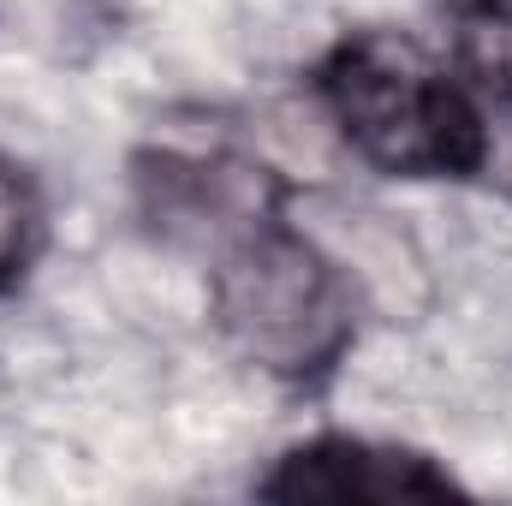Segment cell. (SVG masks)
Listing matches in <instances>:
<instances>
[{"label":"cell","mask_w":512,"mask_h":506,"mask_svg":"<svg viewBox=\"0 0 512 506\" xmlns=\"http://www.w3.org/2000/svg\"><path fill=\"white\" fill-rule=\"evenodd\" d=\"M328 102L346 137L393 173H447L483 161V126L471 108L393 36H358L334 60Z\"/></svg>","instance_id":"6da1fadb"},{"label":"cell","mask_w":512,"mask_h":506,"mask_svg":"<svg viewBox=\"0 0 512 506\" xmlns=\"http://www.w3.org/2000/svg\"><path fill=\"white\" fill-rule=\"evenodd\" d=\"M215 310L227 340L280 376L322 370L352 328L340 268L292 233H256L227 256L215 280Z\"/></svg>","instance_id":"7a4b0ae2"},{"label":"cell","mask_w":512,"mask_h":506,"mask_svg":"<svg viewBox=\"0 0 512 506\" xmlns=\"http://www.w3.org/2000/svg\"><path fill=\"white\" fill-rule=\"evenodd\" d=\"M447 489L453 483L441 471H429V459L364 447V441L298 447L262 483V495H274V501H411V495H447Z\"/></svg>","instance_id":"3957f363"},{"label":"cell","mask_w":512,"mask_h":506,"mask_svg":"<svg viewBox=\"0 0 512 506\" xmlns=\"http://www.w3.org/2000/svg\"><path fill=\"white\" fill-rule=\"evenodd\" d=\"M322 221H328L334 245L346 251V262L358 268V280L382 298L387 310H417V304H423V262H417V251H411L393 227H382V215L328 209Z\"/></svg>","instance_id":"277c9868"},{"label":"cell","mask_w":512,"mask_h":506,"mask_svg":"<svg viewBox=\"0 0 512 506\" xmlns=\"http://www.w3.org/2000/svg\"><path fill=\"white\" fill-rule=\"evenodd\" d=\"M465 66H471L495 96H512V12L483 6V12L465 18Z\"/></svg>","instance_id":"5b68a950"},{"label":"cell","mask_w":512,"mask_h":506,"mask_svg":"<svg viewBox=\"0 0 512 506\" xmlns=\"http://www.w3.org/2000/svg\"><path fill=\"white\" fill-rule=\"evenodd\" d=\"M36 245V197L30 185L0 161V280H12L24 268V256Z\"/></svg>","instance_id":"8992f818"},{"label":"cell","mask_w":512,"mask_h":506,"mask_svg":"<svg viewBox=\"0 0 512 506\" xmlns=\"http://www.w3.org/2000/svg\"><path fill=\"white\" fill-rule=\"evenodd\" d=\"M477 167H489V179H501L512 191V120H501L495 131H483V161Z\"/></svg>","instance_id":"52a82bcc"}]
</instances>
